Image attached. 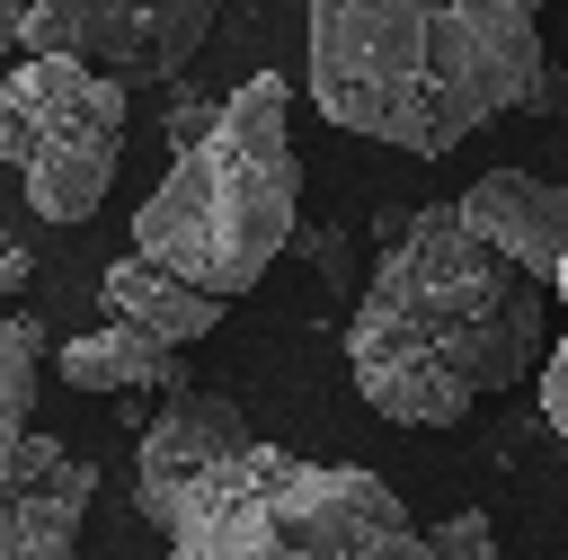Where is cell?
Listing matches in <instances>:
<instances>
[{
    "label": "cell",
    "instance_id": "obj_1",
    "mask_svg": "<svg viewBox=\"0 0 568 560\" xmlns=\"http://www.w3.org/2000/svg\"><path fill=\"white\" fill-rule=\"evenodd\" d=\"M373 276L346 320V373L364 409L390 427H462L479 400L550 364V293L497 240L462 222V204H390L373 213Z\"/></svg>",
    "mask_w": 568,
    "mask_h": 560
},
{
    "label": "cell",
    "instance_id": "obj_2",
    "mask_svg": "<svg viewBox=\"0 0 568 560\" xmlns=\"http://www.w3.org/2000/svg\"><path fill=\"white\" fill-rule=\"evenodd\" d=\"M541 71V0H311V107L417 160L532 107Z\"/></svg>",
    "mask_w": 568,
    "mask_h": 560
},
{
    "label": "cell",
    "instance_id": "obj_3",
    "mask_svg": "<svg viewBox=\"0 0 568 560\" xmlns=\"http://www.w3.org/2000/svg\"><path fill=\"white\" fill-rule=\"evenodd\" d=\"M302 231V151H293V89L257 71L231 89L222 124L169 160V178L133 213V249L195 276L204 293H248Z\"/></svg>",
    "mask_w": 568,
    "mask_h": 560
},
{
    "label": "cell",
    "instance_id": "obj_4",
    "mask_svg": "<svg viewBox=\"0 0 568 560\" xmlns=\"http://www.w3.org/2000/svg\"><path fill=\"white\" fill-rule=\"evenodd\" d=\"M169 560H435V551L382 471L311 462L248 436L186 489Z\"/></svg>",
    "mask_w": 568,
    "mask_h": 560
},
{
    "label": "cell",
    "instance_id": "obj_5",
    "mask_svg": "<svg viewBox=\"0 0 568 560\" xmlns=\"http://www.w3.org/2000/svg\"><path fill=\"white\" fill-rule=\"evenodd\" d=\"M0 151L36 222H89L124 160V80L71 53H27L0 80Z\"/></svg>",
    "mask_w": 568,
    "mask_h": 560
},
{
    "label": "cell",
    "instance_id": "obj_6",
    "mask_svg": "<svg viewBox=\"0 0 568 560\" xmlns=\"http://www.w3.org/2000/svg\"><path fill=\"white\" fill-rule=\"evenodd\" d=\"M0 18L18 53H71L133 89V80H178L213 36L222 0H9Z\"/></svg>",
    "mask_w": 568,
    "mask_h": 560
},
{
    "label": "cell",
    "instance_id": "obj_7",
    "mask_svg": "<svg viewBox=\"0 0 568 560\" xmlns=\"http://www.w3.org/2000/svg\"><path fill=\"white\" fill-rule=\"evenodd\" d=\"M98 498V462H80L53 436H9L0 444V560H71L80 516Z\"/></svg>",
    "mask_w": 568,
    "mask_h": 560
},
{
    "label": "cell",
    "instance_id": "obj_8",
    "mask_svg": "<svg viewBox=\"0 0 568 560\" xmlns=\"http://www.w3.org/2000/svg\"><path fill=\"white\" fill-rule=\"evenodd\" d=\"M240 444H248V427H240V400H231V391H169L160 418H151L142 444H133V516L169 533L178 507H186V489H195L222 453H240Z\"/></svg>",
    "mask_w": 568,
    "mask_h": 560
},
{
    "label": "cell",
    "instance_id": "obj_9",
    "mask_svg": "<svg viewBox=\"0 0 568 560\" xmlns=\"http://www.w3.org/2000/svg\"><path fill=\"white\" fill-rule=\"evenodd\" d=\"M462 222L479 240H497L515 267H532L541 284L568 276V187H550L532 169H488L462 187Z\"/></svg>",
    "mask_w": 568,
    "mask_h": 560
},
{
    "label": "cell",
    "instance_id": "obj_10",
    "mask_svg": "<svg viewBox=\"0 0 568 560\" xmlns=\"http://www.w3.org/2000/svg\"><path fill=\"white\" fill-rule=\"evenodd\" d=\"M98 302H106V320H133V329H151V338H169V347H195V338H213V320H222V293H204L195 276H178V267H160V258H142V249L98 276Z\"/></svg>",
    "mask_w": 568,
    "mask_h": 560
},
{
    "label": "cell",
    "instance_id": "obj_11",
    "mask_svg": "<svg viewBox=\"0 0 568 560\" xmlns=\"http://www.w3.org/2000/svg\"><path fill=\"white\" fill-rule=\"evenodd\" d=\"M53 373L71 382V391H195L186 382V356L169 347V338H151V329H133V320H106V329H80V338H62L53 347Z\"/></svg>",
    "mask_w": 568,
    "mask_h": 560
},
{
    "label": "cell",
    "instance_id": "obj_12",
    "mask_svg": "<svg viewBox=\"0 0 568 560\" xmlns=\"http://www.w3.org/2000/svg\"><path fill=\"white\" fill-rule=\"evenodd\" d=\"M36 382H44V320L9 311V329H0V444L36 427Z\"/></svg>",
    "mask_w": 568,
    "mask_h": 560
},
{
    "label": "cell",
    "instance_id": "obj_13",
    "mask_svg": "<svg viewBox=\"0 0 568 560\" xmlns=\"http://www.w3.org/2000/svg\"><path fill=\"white\" fill-rule=\"evenodd\" d=\"M426 551L435 560H497V516L488 507H462V516L426 524Z\"/></svg>",
    "mask_w": 568,
    "mask_h": 560
},
{
    "label": "cell",
    "instance_id": "obj_14",
    "mask_svg": "<svg viewBox=\"0 0 568 560\" xmlns=\"http://www.w3.org/2000/svg\"><path fill=\"white\" fill-rule=\"evenodd\" d=\"M222 107H231V98H195V89H178V98H169V142L195 151V142L222 124Z\"/></svg>",
    "mask_w": 568,
    "mask_h": 560
},
{
    "label": "cell",
    "instance_id": "obj_15",
    "mask_svg": "<svg viewBox=\"0 0 568 560\" xmlns=\"http://www.w3.org/2000/svg\"><path fill=\"white\" fill-rule=\"evenodd\" d=\"M559 302H568V276H559ZM541 418L568 436V329H559V347H550V364H541Z\"/></svg>",
    "mask_w": 568,
    "mask_h": 560
},
{
    "label": "cell",
    "instance_id": "obj_16",
    "mask_svg": "<svg viewBox=\"0 0 568 560\" xmlns=\"http://www.w3.org/2000/svg\"><path fill=\"white\" fill-rule=\"evenodd\" d=\"M293 249H302L328 284H355V276H346V231H293Z\"/></svg>",
    "mask_w": 568,
    "mask_h": 560
},
{
    "label": "cell",
    "instance_id": "obj_17",
    "mask_svg": "<svg viewBox=\"0 0 568 560\" xmlns=\"http://www.w3.org/2000/svg\"><path fill=\"white\" fill-rule=\"evenodd\" d=\"M532 116H568V71H541L532 80Z\"/></svg>",
    "mask_w": 568,
    "mask_h": 560
},
{
    "label": "cell",
    "instance_id": "obj_18",
    "mask_svg": "<svg viewBox=\"0 0 568 560\" xmlns=\"http://www.w3.org/2000/svg\"><path fill=\"white\" fill-rule=\"evenodd\" d=\"M27 276H36V258H27V240H9V249H0V284H9V293H18V284H27Z\"/></svg>",
    "mask_w": 568,
    "mask_h": 560
}]
</instances>
